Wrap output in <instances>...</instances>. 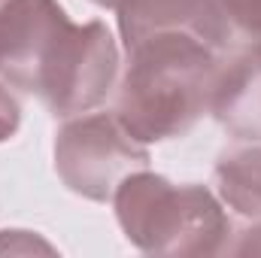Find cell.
I'll return each instance as SVG.
<instances>
[{
  "mask_svg": "<svg viewBox=\"0 0 261 258\" xmlns=\"http://www.w3.org/2000/svg\"><path fill=\"white\" fill-rule=\"evenodd\" d=\"M216 49L192 34H155L128 49L116 94V119L140 143L182 137L210 113Z\"/></svg>",
  "mask_w": 261,
  "mask_h": 258,
  "instance_id": "cell-1",
  "label": "cell"
},
{
  "mask_svg": "<svg viewBox=\"0 0 261 258\" xmlns=\"http://www.w3.org/2000/svg\"><path fill=\"white\" fill-rule=\"evenodd\" d=\"M113 207L128 243L146 255H219L228 249L231 222L206 186H176L146 167L116 189Z\"/></svg>",
  "mask_w": 261,
  "mask_h": 258,
  "instance_id": "cell-2",
  "label": "cell"
},
{
  "mask_svg": "<svg viewBox=\"0 0 261 258\" xmlns=\"http://www.w3.org/2000/svg\"><path fill=\"white\" fill-rule=\"evenodd\" d=\"M146 143L134 140L116 113H82L55 134V173L85 200L107 203L130 173L149 167Z\"/></svg>",
  "mask_w": 261,
  "mask_h": 258,
  "instance_id": "cell-3",
  "label": "cell"
},
{
  "mask_svg": "<svg viewBox=\"0 0 261 258\" xmlns=\"http://www.w3.org/2000/svg\"><path fill=\"white\" fill-rule=\"evenodd\" d=\"M119 76V46L110 28L94 18L64 31L55 55L40 76L37 97L55 119H73L97 110Z\"/></svg>",
  "mask_w": 261,
  "mask_h": 258,
  "instance_id": "cell-4",
  "label": "cell"
},
{
  "mask_svg": "<svg viewBox=\"0 0 261 258\" xmlns=\"http://www.w3.org/2000/svg\"><path fill=\"white\" fill-rule=\"evenodd\" d=\"M67 28L70 15L58 0H0V79L37 94Z\"/></svg>",
  "mask_w": 261,
  "mask_h": 258,
  "instance_id": "cell-5",
  "label": "cell"
},
{
  "mask_svg": "<svg viewBox=\"0 0 261 258\" xmlns=\"http://www.w3.org/2000/svg\"><path fill=\"white\" fill-rule=\"evenodd\" d=\"M119 34L125 49L155 34H192L216 52L228 46L231 28L216 0H119L116 3Z\"/></svg>",
  "mask_w": 261,
  "mask_h": 258,
  "instance_id": "cell-6",
  "label": "cell"
},
{
  "mask_svg": "<svg viewBox=\"0 0 261 258\" xmlns=\"http://www.w3.org/2000/svg\"><path fill=\"white\" fill-rule=\"evenodd\" d=\"M210 116L234 140L261 143V43H249L219 61Z\"/></svg>",
  "mask_w": 261,
  "mask_h": 258,
  "instance_id": "cell-7",
  "label": "cell"
},
{
  "mask_svg": "<svg viewBox=\"0 0 261 258\" xmlns=\"http://www.w3.org/2000/svg\"><path fill=\"white\" fill-rule=\"evenodd\" d=\"M216 192L219 200L243 219H261V143L243 140L231 146L216 161Z\"/></svg>",
  "mask_w": 261,
  "mask_h": 258,
  "instance_id": "cell-8",
  "label": "cell"
},
{
  "mask_svg": "<svg viewBox=\"0 0 261 258\" xmlns=\"http://www.w3.org/2000/svg\"><path fill=\"white\" fill-rule=\"evenodd\" d=\"M231 34L246 37L249 43H261V0H216Z\"/></svg>",
  "mask_w": 261,
  "mask_h": 258,
  "instance_id": "cell-9",
  "label": "cell"
},
{
  "mask_svg": "<svg viewBox=\"0 0 261 258\" xmlns=\"http://www.w3.org/2000/svg\"><path fill=\"white\" fill-rule=\"evenodd\" d=\"M18 125H21V107H18L15 94L9 91V85L0 79V143L15 137Z\"/></svg>",
  "mask_w": 261,
  "mask_h": 258,
  "instance_id": "cell-10",
  "label": "cell"
},
{
  "mask_svg": "<svg viewBox=\"0 0 261 258\" xmlns=\"http://www.w3.org/2000/svg\"><path fill=\"white\" fill-rule=\"evenodd\" d=\"M52 252L49 243L31 237V231H3L0 234V252Z\"/></svg>",
  "mask_w": 261,
  "mask_h": 258,
  "instance_id": "cell-11",
  "label": "cell"
},
{
  "mask_svg": "<svg viewBox=\"0 0 261 258\" xmlns=\"http://www.w3.org/2000/svg\"><path fill=\"white\" fill-rule=\"evenodd\" d=\"M228 252L231 255H261V219L258 225H252L240 234V240L234 246H228Z\"/></svg>",
  "mask_w": 261,
  "mask_h": 258,
  "instance_id": "cell-12",
  "label": "cell"
},
{
  "mask_svg": "<svg viewBox=\"0 0 261 258\" xmlns=\"http://www.w3.org/2000/svg\"><path fill=\"white\" fill-rule=\"evenodd\" d=\"M91 3H94V6H103V9H116L119 0H91Z\"/></svg>",
  "mask_w": 261,
  "mask_h": 258,
  "instance_id": "cell-13",
  "label": "cell"
}]
</instances>
